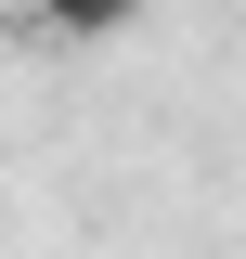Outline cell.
Wrapping results in <instances>:
<instances>
[{
  "label": "cell",
  "mask_w": 246,
  "mask_h": 259,
  "mask_svg": "<svg viewBox=\"0 0 246 259\" xmlns=\"http://www.w3.org/2000/svg\"><path fill=\"white\" fill-rule=\"evenodd\" d=\"M130 13H143V0H39V26H52V39H117Z\"/></svg>",
  "instance_id": "obj_1"
}]
</instances>
